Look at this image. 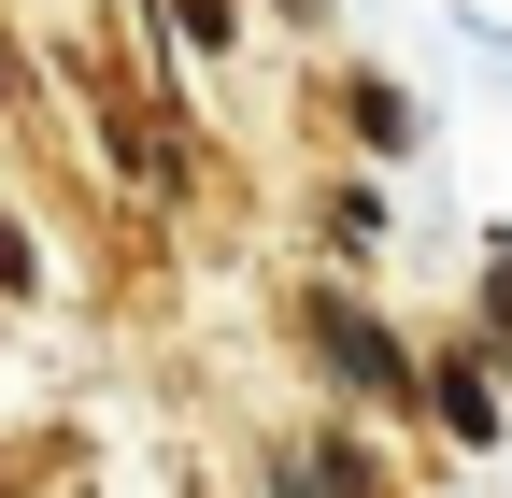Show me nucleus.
Instances as JSON below:
<instances>
[{
	"mask_svg": "<svg viewBox=\"0 0 512 498\" xmlns=\"http://www.w3.org/2000/svg\"><path fill=\"white\" fill-rule=\"evenodd\" d=\"M0 285H29V242H15V214H0Z\"/></svg>",
	"mask_w": 512,
	"mask_h": 498,
	"instance_id": "obj_3",
	"label": "nucleus"
},
{
	"mask_svg": "<svg viewBox=\"0 0 512 498\" xmlns=\"http://www.w3.org/2000/svg\"><path fill=\"white\" fill-rule=\"evenodd\" d=\"M413 399H427L441 427H456V442H498V427H512V399L484 385V370H470V356H441V370H427V385H413Z\"/></svg>",
	"mask_w": 512,
	"mask_h": 498,
	"instance_id": "obj_2",
	"label": "nucleus"
},
{
	"mask_svg": "<svg viewBox=\"0 0 512 498\" xmlns=\"http://www.w3.org/2000/svg\"><path fill=\"white\" fill-rule=\"evenodd\" d=\"M484 299H498V314H512V257H484Z\"/></svg>",
	"mask_w": 512,
	"mask_h": 498,
	"instance_id": "obj_4",
	"label": "nucleus"
},
{
	"mask_svg": "<svg viewBox=\"0 0 512 498\" xmlns=\"http://www.w3.org/2000/svg\"><path fill=\"white\" fill-rule=\"evenodd\" d=\"M299 328L328 342V370H342L356 399H384V413H399V399L427 385V356H413L399 328H384V314H356V299H299Z\"/></svg>",
	"mask_w": 512,
	"mask_h": 498,
	"instance_id": "obj_1",
	"label": "nucleus"
}]
</instances>
